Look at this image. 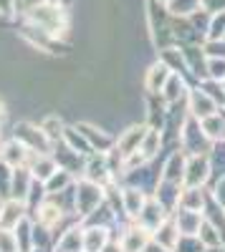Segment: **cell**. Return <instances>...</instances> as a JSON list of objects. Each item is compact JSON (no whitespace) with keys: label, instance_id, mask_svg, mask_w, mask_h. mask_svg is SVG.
Here are the masks:
<instances>
[{"label":"cell","instance_id":"obj_14","mask_svg":"<svg viewBox=\"0 0 225 252\" xmlns=\"http://www.w3.org/2000/svg\"><path fill=\"white\" fill-rule=\"evenodd\" d=\"M172 76V68L167 66L165 61L162 63H154V66L147 71V78H145V89L150 94H162V89H165V83L170 81Z\"/></svg>","mask_w":225,"mask_h":252},{"label":"cell","instance_id":"obj_12","mask_svg":"<svg viewBox=\"0 0 225 252\" xmlns=\"http://www.w3.org/2000/svg\"><path fill=\"white\" fill-rule=\"evenodd\" d=\"M31 174H33V179H38V182H48L53 174H56V169H58V164H56V159L53 157H48V154H38V152H33L31 154Z\"/></svg>","mask_w":225,"mask_h":252},{"label":"cell","instance_id":"obj_17","mask_svg":"<svg viewBox=\"0 0 225 252\" xmlns=\"http://www.w3.org/2000/svg\"><path fill=\"white\" fill-rule=\"evenodd\" d=\"M61 217H64V209L58 207V202H43V204H38V212H36V222L40 227H46V229H53Z\"/></svg>","mask_w":225,"mask_h":252},{"label":"cell","instance_id":"obj_15","mask_svg":"<svg viewBox=\"0 0 225 252\" xmlns=\"http://www.w3.org/2000/svg\"><path fill=\"white\" fill-rule=\"evenodd\" d=\"M185 166H188V159L182 152H175L167 164H165V172H162V182L165 184H182L185 179Z\"/></svg>","mask_w":225,"mask_h":252},{"label":"cell","instance_id":"obj_33","mask_svg":"<svg viewBox=\"0 0 225 252\" xmlns=\"http://www.w3.org/2000/svg\"><path fill=\"white\" fill-rule=\"evenodd\" d=\"M0 209H3V202H0Z\"/></svg>","mask_w":225,"mask_h":252},{"label":"cell","instance_id":"obj_28","mask_svg":"<svg viewBox=\"0 0 225 252\" xmlns=\"http://www.w3.org/2000/svg\"><path fill=\"white\" fill-rule=\"evenodd\" d=\"M0 252H20L18 235L8 227H0Z\"/></svg>","mask_w":225,"mask_h":252},{"label":"cell","instance_id":"obj_6","mask_svg":"<svg viewBox=\"0 0 225 252\" xmlns=\"http://www.w3.org/2000/svg\"><path fill=\"white\" fill-rule=\"evenodd\" d=\"M190 114H192V119H208V116H213V114H218V103H215V98L208 94V91H202V89H195V91H190Z\"/></svg>","mask_w":225,"mask_h":252},{"label":"cell","instance_id":"obj_25","mask_svg":"<svg viewBox=\"0 0 225 252\" xmlns=\"http://www.w3.org/2000/svg\"><path fill=\"white\" fill-rule=\"evenodd\" d=\"M159 141H162L159 131H157V129H147L145 139H142V146H139V154L145 157V161H150V159L159 152Z\"/></svg>","mask_w":225,"mask_h":252},{"label":"cell","instance_id":"obj_16","mask_svg":"<svg viewBox=\"0 0 225 252\" xmlns=\"http://www.w3.org/2000/svg\"><path fill=\"white\" fill-rule=\"evenodd\" d=\"M109 245V229L107 227H84V252H104V247Z\"/></svg>","mask_w":225,"mask_h":252},{"label":"cell","instance_id":"obj_3","mask_svg":"<svg viewBox=\"0 0 225 252\" xmlns=\"http://www.w3.org/2000/svg\"><path fill=\"white\" fill-rule=\"evenodd\" d=\"M15 139L23 141L31 152H38V154H48V152H51V144H53V141L43 134V129H40V126L28 124V121H23V124L15 126Z\"/></svg>","mask_w":225,"mask_h":252},{"label":"cell","instance_id":"obj_1","mask_svg":"<svg viewBox=\"0 0 225 252\" xmlns=\"http://www.w3.org/2000/svg\"><path fill=\"white\" fill-rule=\"evenodd\" d=\"M26 20H28V26L43 31L53 40L64 38L69 28L66 5H61L58 0H40V3H36L31 10H26Z\"/></svg>","mask_w":225,"mask_h":252},{"label":"cell","instance_id":"obj_32","mask_svg":"<svg viewBox=\"0 0 225 252\" xmlns=\"http://www.w3.org/2000/svg\"><path fill=\"white\" fill-rule=\"evenodd\" d=\"M162 3H170V0H162Z\"/></svg>","mask_w":225,"mask_h":252},{"label":"cell","instance_id":"obj_29","mask_svg":"<svg viewBox=\"0 0 225 252\" xmlns=\"http://www.w3.org/2000/svg\"><path fill=\"white\" fill-rule=\"evenodd\" d=\"M208 76L213 81H223L225 78V58H210L208 61Z\"/></svg>","mask_w":225,"mask_h":252},{"label":"cell","instance_id":"obj_18","mask_svg":"<svg viewBox=\"0 0 225 252\" xmlns=\"http://www.w3.org/2000/svg\"><path fill=\"white\" fill-rule=\"evenodd\" d=\"M58 252H84V227H71L58 237Z\"/></svg>","mask_w":225,"mask_h":252},{"label":"cell","instance_id":"obj_26","mask_svg":"<svg viewBox=\"0 0 225 252\" xmlns=\"http://www.w3.org/2000/svg\"><path fill=\"white\" fill-rule=\"evenodd\" d=\"M197 240H200V245H202V247H208V250L220 247V232H218V229H215L210 222H202L200 232H197Z\"/></svg>","mask_w":225,"mask_h":252},{"label":"cell","instance_id":"obj_20","mask_svg":"<svg viewBox=\"0 0 225 252\" xmlns=\"http://www.w3.org/2000/svg\"><path fill=\"white\" fill-rule=\"evenodd\" d=\"M202 204H205V194H202V187H185L177 194V207L182 209H192V212H200Z\"/></svg>","mask_w":225,"mask_h":252},{"label":"cell","instance_id":"obj_22","mask_svg":"<svg viewBox=\"0 0 225 252\" xmlns=\"http://www.w3.org/2000/svg\"><path fill=\"white\" fill-rule=\"evenodd\" d=\"M200 131L208 136V141H220L225 139V121L220 119V114H213L200 121Z\"/></svg>","mask_w":225,"mask_h":252},{"label":"cell","instance_id":"obj_19","mask_svg":"<svg viewBox=\"0 0 225 252\" xmlns=\"http://www.w3.org/2000/svg\"><path fill=\"white\" fill-rule=\"evenodd\" d=\"M66 141V146L71 152H76L78 157H91L94 154V149H91V144H89V139L81 134L78 129H64V136H61Z\"/></svg>","mask_w":225,"mask_h":252},{"label":"cell","instance_id":"obj_10","mask_svg":"<svg viewBox=\"0 0 225 252\" xmlns=\"http://www.w3.org/2000/svg\"><path fill=\"white\" fill-rule=\"evenodd\" d=\"M152 242V232L147 227H142V224H132L127 232H124V237H121V250L124 252H142L147 245Z\"/></svg>","mask_w":225,"mask_h":252},{"label":"cell","instance_id":"obj_24","mask_svg":"<svg viewBox=\"0 0 225 252\" xmlns=\"http://www.w3.org/2000/svg\"><path fill=\"white\" fill-rule=\"evenodd\" d=\"M162 98H165L167 103H170V106H172V103H177L182 96H185V81H182L177 73H172L170 76V81L165 83V89H162V94H159Z\"/></svg>","mask_w":225,"mask_h":252},{"label":"cell","instance_id":"obj_31","mask_svg":"<svg viewBox=\"0 0 225 252\" xmlns=\"http://www.w3.org/2000/svg\"><path fill=\"white\" fill-rule=\"evenodd\" d=\"M3 116H5V106H3V101H0V121H3Z\"/></svg>","mask_w":225,"mask_h":252},{"label":"cell","instance_id":"obj_4","mask_svg":"<svg viewBox=\"0 0 225 252\" xmlns=\"http://www.w3.org/2000/svg\"><path fill=\"white\" fill-rule=\"evenodd\" d=\"M145 134H147V126H137V124H134V126H129V129L119 136V141H116V154H119L121 161H127L129 157H134V154L139 152Z\"/></svg>","mask_w":225,"mask_h":252},{"label":"cell","instance_id":"obj_13","mask_svg":"<svg viewBox=\"0 0 225 252\" xmlns=\"http://www.w3.org/2000/svg\"><path fill=\"white\" fill-rule=\"evenodd\" d=\"M76 129L89 139V144H91V149H94V152H101V154H104V152L112 149V144H114L112 136L104 134L101 129H96V126H91V124H86V121H81V124H76Z\"/></svg>","mask_w":225,"mask_h":252},{"label":"cell","instance_id":"obj_23","mask_svg":"<svg viewBox=\"0 0 225 252\" xmlns=\"http://www.w3.org/2000/svg\"><path fill=\"white\" fill-rule=\"evenodd\" d=\"M69 184H71V172L69 169H56V174L43 184L46 187V194H51V197H56V194H61V192H69Z\"/></svg>","mask_w":225,"mask_h":252},{"label":"cell","instance_id":"obj_21","mask_svg":"<svg viewBox=\"0 0 225 252\" xmlns=\"http://www.w3.org/2000/svg\"><path fill=\"white\" fill-rule=\"evenodd\" d=\"M84 179H89V182H96V184H101L104 187V182L107 179H112V172H109V166H107V159L104 157H91L89 159V164H86V177Z\"/></svg>","mask_w":225,"mask_h":252},{"label":"cell","instance_id":"obj_8","mask_svg":"<svg viewBox=\"0 0 225 252\" xmlns=\"http://www.w3.org/2000/svg\"><path fill=\"white\" fill-rule=\"evenodd\" d=\"M152 240L159 245V247H165V250H170V252H175L177 250V245L182 242V232L177 229V224H175V220H165L162 222L154 232H152Z\"/></svg>","mask_w":225,"mask_h":252},{"label":"cell","instance_id":"obj_30","mask_svg":"<svg viewBox=\"0 0 225 252\" xmlns=\"http://www.w3.org/2000/svg\"><path fill=\"white\" fill-rule=\"evenodd\" d=\"M0 15L13 18L15 15V0H0Z\"/></svg>","mask_w":225,"mask_h":252},{"label":"cell","instance_id":"obj_9","mask_svg":"<svg viewBox=\"0 0 225 252\" xmlns=\"http://www.w3.org/2000/svg\"><path fill=\"white\" fill-rule=\"evenodd\" d=\"M147 202H150L147 192H142L139 187H124L121 189V207H124V212H127L129 220H137Z\"/></svg>","mask_w":225,"mask_h":252},{"label":"cell","instance_id":"obj_5","mask_svg":"<svg viewBox=\"0 0 225 252\" xmlns=\"http://www.w3.org/2000/svg\"><path fill=\"white\" fill-rule=\"evenodd\" d=\"M210 177V161L205 157H200V154H192L188 159V166H185V179H182V184H188V187H202L208 182Z\"/></svg>","mask_w":225,"mask_h":252},{"label":"cell","instance_id":"obj_7","mask_svg":"<svg viewBox=\"0 0 225 252\" xmlns=\"http://www.w3.org/2000/svg\"><path fill=\"white\" fill-rule=\"evenodd\" d=\"M31 154H33V152L28 149V146H26L23 141L13 139V141L3 144V149H0V161L8 164L10 169H18V166H23V164L28 161V157H31Z\"/></svg>","mask_w":225,"mask_h":252},{"label":"cell","instance_id":"obj_11","mask_svg":"<svg viewBox=\"0 0 225 252\" xmlns=\"http://www.w3.org/2000/svg\"><path fill=\"white\" fill-rule=\"evenodd\" d=\"M26 202H20L15 197H10L8 202H3V209H0V227L15 229L20 222L26 220Z\"/></svg>","mask_w":225,"mask_h":252},{"label":"cell","instance_id":"obj_27","mask_svg":"<svg viewBox=\"0 0 225 252\" xmlns=\"http://www.w3.org/2000/svg\"><path fill=\"white\" fill-rule=\"evenodd\" d=\"M40 129H43V134H46L51 141H56V139L64 136V129H66V126H64V121H61V119L53 114V116H46L43 121H40Z\"/></svg>","mask_w":225,"mask_h":252},{"label":"cell","instance_id":"obj_2","mask_svg":"<svg viewBox=\"0 0 225 252\" xmlns=\"http://www.w3.org/2000/svg\"><path fill=\"white\" fill-rule=\"evenodd\" d=\"M74 197H76V215L78 217L94 215L96 209H99V204H101V199H104V194H101V184L89 182V179H84V182L76 187Z\"/></svg>","mask_w":225,"mask_h":252}]
</instances>
